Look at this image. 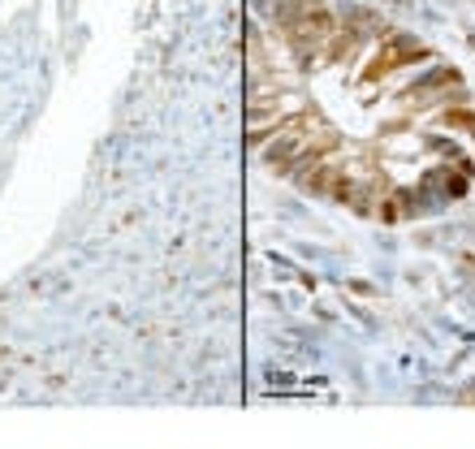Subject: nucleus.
Listing matches in <instances>:
<instances>
[{
    "instance_id": "1",
    "label": "nucleus",
    "mask_w": 475,
    "mask_h": 449,
    "mask_svg": "<svg viewBox=\"0 0 475 449\" xmlns=\"http://www.w3.org/2000/svg\"><path fill=\"white\" fill-rule=\"evenodd\" d=\"M260 156L371 220L449 208L475 178V108L428 43L346 0H260L246 35Z\"/></svg>"
}]
</instances>
